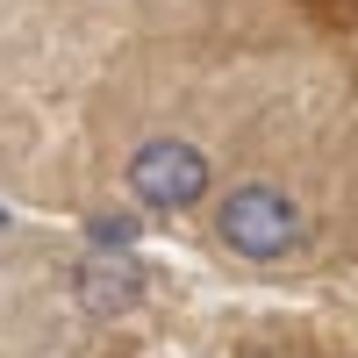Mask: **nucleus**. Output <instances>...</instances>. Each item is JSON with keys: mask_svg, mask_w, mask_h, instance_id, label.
<instances>
[{"mask_svg": "<svg viewBox=\"0 0 358 358\" xmlns=\"http://www.w3.org/2000/svg\"><path fill=\"white\" fill-rule=\"evenodd\" d=\"M215 229H222V244L244 251V258H287L301 244V215H294V201L273 194V187H236L222 201Z\"/></svg>", "mask_w": 358, "mask_h": 358, "instance_id": "nucleus-1", "label": "nucleus"}, {"mask_svg": "<svg viewBox=\"0 0 358 358\" xmlns=\"http://www.w3.org/2000/svg\"><path fill=\"white\" fill-rule=\"evenodd\" d=\"M0 222H8V215H0Z\"/></svg>", "mask_w": 358, "mask_h": 358, "instance_id": "nucleus-4", "label": "nucleus"}, {"mask_svg": "<svg viewBox=\"0 0 358 358\" xmlns=\"http://www.w3.org/2000/svg\"><path fill=\"white\" fill-rule=\"evenodd\" d=\"M94 236H101V244H129V236H136V222H122V215H101V222H94Z\"/></svg>", "mask_w": 358, "mask_h": 358, "instance_id": "nucleus-3", "label": "nucleus"}, {"mask_svg": "<svg viewBox=\"0 0 358 358\" xmlns=\"http://www.w3.org/2000/svg\"><path fill=\"white\" fill-rule=\"evenodd\" d=\"M129 187L151 201V208H194V201L208 194V158L194 151V143L158 136V143H143V151H136Z\"/></svg>", "mask_w": 358, "mask_h": 358, "instance_id": "nucleus-2", "label": "nucleus"}]
</instances>
